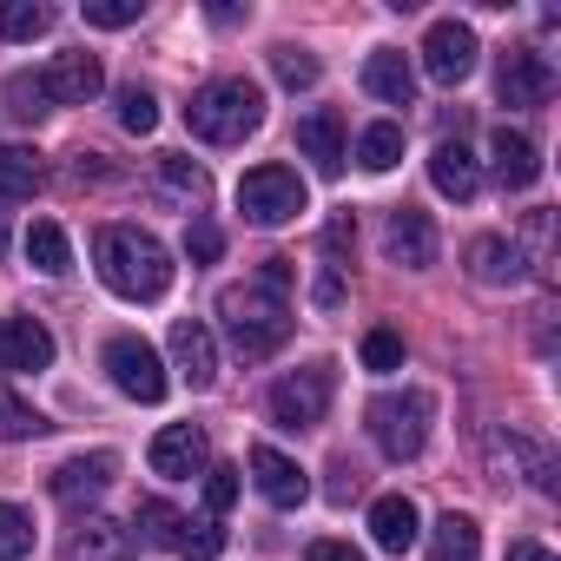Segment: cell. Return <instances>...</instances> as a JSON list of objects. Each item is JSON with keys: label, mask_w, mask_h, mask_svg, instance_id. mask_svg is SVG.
Masks as SVG:
<instances>
[{"label": "cell", "mask_w": 561, "mask_h": 561, "mask_svg": "<svg viewBox=\"0 0 561 561\" xmlns=\"http://www.w3.org/2000/svg\"><path fill=\"white\" fill-rule=\"evenodd\" d=\"M93 264L106 277V291L126 305H159L172 291V251L139 225H106L93 238Z\"/></svg>", "instance_id": "obj_1"}, {"label": "cell", "mask_w": 561, "mask_h": 561, "mask_svg": "<svg viewBox=\"0 0 561 561\" xmlns=\"http://www.w3.org/2000/svg\"><path fill=\"white\" fill-rule=\"evenodd\" d=\"M218 324H225L231 351H238L244 364H257V357H271V351H285V337H291V291L264 285V277L225 285V291H218Z\"/></svg>", "instance_id": "obj_2"}, {"label": "cell", "mask_w": 561, "mask_h": 561, "mask_svg": "<svg viewBox=\"0 0 561 561\" xmlns=\"http://www.w3.org/2000/svg\"><path fill=\"white\" fill-rule=\"evenodd\" d=\"M185 126H192V139H205V146H238V139H251V133L264 126V93H257L251 80H211V87L192 93Z\"/></svg>", "instance_id": "obj_3"}, {"label": "cell", "mask_w": 561, "mask_h": 561, "mask_svg": "<svg viewBox=\"0 0 561 561\" xmlns=\"http://www.w3.org/2000/svg\"><path fill=\"white\" fill-rule=\"evenodd\" d=\"M364 423H370V443L390 462H416L423 443H430V423H436V397L430 390H383L364 410Z\"/></svg>", "instance_id": "obj_4"}, {"label": "cell", "mask_w": 561, "mask_h": 561, "mask_svg": "<svg viewBox=\"0 0 561 561\" xmlns=\"http://www.w3.org/2000/svg\"><path fill=\"white\" fill-rule=\"evenodd\" d=\"M305 205H311V192H305V179H298L291 165H251V172L238 179V211H244L251 225H264V231L291 225Z\"/></svg>", "instance_id": "obj_5"}, {"label": "cell", "mask_w": 561, "mask_h": 561, "mask_svg": "<svg viewBox=\"0 0 561 561\" xmlns=\"http://www.w3.org/2000/svg\"><path fill=\"white\" fill-rule=\"evenodd\" d=\"M331 390H337V377H331V364H305V370H291V377H277L271 383V423L277 430H318L324 423V410H331Z\"/></svg>", "instance_id": "obj_6"}, {"label": "cell", "mask_w": 561, "mask_h": 561, "mask_svg": "<svg viewBox=\"0 0 561 561\" xmlns=\"http://www.w3.org/2000/svg\"><path fill=\"white\" fill-rule=\"evenodd\" d=\"M100 364H106V377H113L119 397H133V403H159V397H165V364H159V351H152L146 337H133V331L106 337Z\"/></svg>", "instance_id": "obj_7"}, {"label": "cell", "mask_w": 561, "mask_h": 561, "mask_svg": "<svg viewBox=\"0 0 561 561\" xmlns=\"http://www.w3.org/2000/svg\"><path fill=\"white\" fill-rule=\"evenodd\" d=\"M476 27L469 21H436L430 34H423V73L436 80V87H462L469 73H476Z\"/></svg>", "instance_id": "obj_8"}, {"label": "cell", "mask_w": 561, "mask_h": 561, "mask_svg": "<svg viewBox=\"0 0 561 561\" xmlns=\"http://www.w3.org/2000/svg\"><path fill=\"white\" fill-rule=\"evenodd\" d=\"M495 100L502 106H548L554 100V67L535 47H502V60H495Z\"/></svg>", "instance_id": "obj_9"}, {"label": "cell", "mask_w": 561, "mask_h": 561, "mask_svg": "<svg viewBox=\"0 0 561 561\" xmlns=\"http://www.w3.org/2000/svg\"><path fill=\"white\" fill-rule=\"evenodd\" d=\"M146 462H152V476H165V482H192V476L211 469V443H205L198 423H165V430L152 436Z\"/></svg>", "instance_id": "obj_10"}, {"label": "cell", "mask_w": 561, "mask_h": 561, "mask_svg": "<svg viewBox=\"0 0 561 561\" xmlns=\"http://www.w3.org/2000/svg\"><path fill=\"white\" fill-rule=\"evenodd\" d=\"M41 87H47V106H87V100H100V87H106V67H100V54H60L47 73H41Z\"/></svg>", "instance_id": "obj_11"}, {"label": "cell", "mask_w": 561, "mask_h": 561, "mask_svg": "<svg viewBox=\"0 0 561 561\" xmlns=\"http://www.w3.org/2000/svg\"><path fill=\"white\" fill-rule=\"evenodd\" d=\"M383 251H390V264H403V271H430V264H436V225H430V211L397 205L390 225H383Z\"/></svg>", "instance_id": "obj_12"}, {"label": "cell", "mask_w": 561, "mask_h": 561, "mask_svg": "<svg viewBox=\"0 0 561 561\" xmlns=\"http://www.w3.org/2000/svg\"><path fill=\"white\" fill-rule=\"evenodd\" d=\"M251 476H257V489H264V502H271V508H298V502L311 495V476H305L285 449H271V443H257V449H251Z\"/></svg>", "instance_id": "obj_13"}, {"label": "cell", "mask_w": 561, "mask_h": 561, "mask_svg": "<svg viewBox=\"0 0 561 561\" xmlns=\"http://www.w3.org/2000/svg\"><path fill=\"white\" fill-rule=\"evenodd\" d=\"M54 364V331L41 318H8L0 324V370L21 377V370H47Z\"/></svg>", "instance_id": "obj_14"}, {"label": "cell", "mask_w": 561, "mask_h": 561, "mask_svg": "<svg viewBox=\"0 0 561 561\" xmlns=\"http://www.w3.org/2000/svg\"><path fill=\"white\" fill-rule=\"evenodd\" d=\"M489 165H495V185H502V192H528V185L541 179V152H535V139L515 133V126H495Z\"/></svg>", "instance_id": "obj_15"}, {"label": "cell", "mask_w": 561, "mask_h": 561, "mask_svg": "<svg viewBox=\"0 0 561 561\" xmlns=\"http://www.w3.org/2000/svg\"><path fill=\"white\" fill-rule=\"evenodd\" d=\"M113 476H119V456H113V449H93V456H73V462H60V469H54V495H60L67 508H80V502L106 495V489H113Z\"/></svg>", "instance_id": "obj_16"}, {"label": "cell", "mask_w": 561, "mask_h": 561, "mask_svg": "<svg viewBox=\"0 0 561 561\" xmlns=\"http://www.w3.org/2000/svg\"><path fill=\"white\" fill-rule=\"evenodd\" d=\"M298 152H305L324 179H337V172H344V113H331V106L305 113V119H298Z\"/></svg>", "instance_id": "obj_17"}, {"label": "cell", "mask_w": 561, "mask_h": 561, "mask_svg": "<svg viewBox=\"0 0 561 561\" xmlns=\"http://www.w3.org/2000/svg\"><path fill=\"white\" fill-rule=\"evenodd\" d=\"M205 192H211V179H205L185 152H165V159L152 165V198H159V205H172V211H198Z\"/></svg>", "instance_id": "obj_18"}, {"label": "cell", "mask_w": 561, "mask_h": 561, "mask_svg": "<svg viewBox=\"0 0 561 561\" xmlns=\"http://www.w3.org/2000/svg\"><path fill=\"white\" fill-rule=\"evenodd\" d=\"M172 364H179V377H185L192 390H211V377H218V344H211V331H205L198 318H179V324H172Z\"/></svg>", "instance_id": "obj_19"}, {"label": "cell", "mask_w": 561, "mask_h": 561, "mask_svg": "<svg viewBox=\"0 0 561 561\" xmlns=\"http://www.w3.org/2000/svg\"><path fill=\"white\" fill-rule=\"evenodd\" d=\"M133 554H139L133 528H119V522H106V515H87V522L73 528V541H67L60 561H133Z\"/></svg>", "instance_id": "obj_20"}, {"label": "cell", "mask_w": 561, "mask_h": 561, "mask_svg": "<svg viewBox=\"0 0 561 561\" xmlns=\"http://www.w3.org/2000/svg\"><path fill=\"white\" fill-rule=\"evenodd\" d=\"M416 535H423V522H416V502L410 495H377L370 502V541L383 554H410Z\"/></svg>", "instance_id": "obj_21"}, {"label": "cell", "mask_w": 561, "mask_h": 561, "mask_svg": "<svg viewBox=\"0 0 561 561\" xmlns=\"http://www.w3.org/2000/svg\"><path fill=\"white\" fill-rule=\"evenodd\" d=\"M364 93L383 100V106H410V100H416V67H410L397 47H377V54L364 60Z\"/></svg>", "instance_id": "obj_22"}, {"label": "cell", "mask_w": 561, "mask_h": 561, "mask_svg": "<svg viewBox=\"0 0 561 561\" xmlns=\"http://www.w3.org/2000/svg\"><path fill=\"white\" fill-rule=\"evenodd\" d=\"M430 185H436L443 198H456V205H469V198H476L482 172H476V159H469V146H462V139H436V152H430Z\"/></svg>", "instance_id": "obj_23"}, {"label": "cell", "mask_w": 561, "mask_h": 561, "mask_svg": "<svg viewBox=\"0 0 561 561\" xmlns=\"http://www.w3.org/2000/svg\"><path fill=\"white\" fill-rule=\"evenodd\" d=\"M469 277L476 285H522L528 277V257H522V244H508V238H476L469 244Z\"/></svg>", "instance_id": "obj_24"}, {"label": "cell", "mask_w": 561, "mask_h": 561, "mask_svg": "<svg viewBox=\"0 0 561 561\" xmlns=\"http://www.w3.org/2000/svg\"><path fill=\"white\" fill-rule=\"evenodd\" d=\"M41 179H47V165H41V152L34 146H0V198L8 205H21V198H34L41 192Z\"/></svg>", "instance_id": "obj_25"}, {"label": "cell", "mask_w": 561, "mask_h": 561, "mask_svg": "<svg viewBox=\"0 0 561 561\" xmlns=\"http://www.w3.org/2000/svg\"><path fill=\"white\" fill-rule=\"evenodd\" d=\"M482 554V528L469 522V515H436V528H430V561H476Z\"/></svg>", "instance_id": "obj_26"}, {"label": "cell", "mask_w": 561, "mask_h": 561, "mask_svg": "<svg viewBox=\"0 0 561 561\" xmlns=\"http://www.w3.org/2000/svg\"><path fill=\"white\" fill-rule=\"evenodd\" d=\"M27 264L47 271V277H67V271H73V244H67V231H60L54 218H34V225H27Z\"/></svg>", "instance_id": "obj_27"}, {"label": "cell", "mask_w": 561, "mask_h": 561, "mask_svg": "<svg viewBox=\"0 0 561 561\" xmlns=\"http://www.w3.org/2000/svg\"><path fill=\"white\" fill-rule=\"evenodd\" d=\"M54 8H41V0H0V41H41L54 34Z\"/></svg>", "instance_id": "obj_28"}, {"label": "cell", "mask_w": 561, "mask_h": 561, "mask_svg": "<svg viewBox=\"0 0 561 561\" xmlns=\"http://www.w3.org/2000/svg\"><path fill=\"white\" fill-rule=\"evenodd\" d=\"M403 159V126H390V119H377L364 139H357V165L364 172H390Z\"/></svg>", "instance_id": "obj_29"}, {"label": "cell", "mask_w": 561, "mask_h": 561, "mask_svg": "<svg viewBox=\"0 0 561 561\" xmlns=\"http://www.w3.org/2000/svg\"><path fill=\"white\" fill-rule=\"evenodd\" d=\"M271 73L285 80L291 93H305V87H318V73H324V67H318V54H311V47H291V41H285V47H271Z\"/></svg>", "instance_id": "obj_30"}, {"label": "cell", "mask_w": 561, "mask_h": 561, "mask_svg": "<svg viewBox=\"0 0 561 561\" xmlns=\"http://www.w3.org/2000/svg\"><path fill=\"white\" fill-rule=\"evenodd\" d=\"M34 554V515L0 502V561H27Z\"/></svg>", "instance_id": "obj_31"}, {"label": "cell", "mask_w": 561, "mask_h": 561, "mask_svg": "<svg viewBox=\"0 0 561 561\" xmlns=\"http://www.w3.org/2000/svg\"><path fill=\"white\" fill-rule=\"evenodd\" d=\"M139 528H146V541H159V548H172V554H179V541H185V515H179L172 502H139Z\"/></svg>", "instance_id": "obj_32"}, {"label": "cell", "mask_w": 561, "mask_h": 561, "mask_svg": "<svg viewBox=\"0 0 561 561\" xmlns=\"http://www.w3.org/2000/svg\"><path fill=\"white\" fill-rule=\"evenodd\" d=\"M0 430H8V436H41L47 430V416L34 403H21V390L8 377H0Z\"/></svg>", "instance_id": "obj_33"}, {"label": "cell", "mask_w": 561, "mask_h": 561, "mask_svg": "<svg viewBox=\"0 0 561 561\" xmlns=\"http://www.w3.org/2000/svg\"><path fill=\"white\" fill-rule=\"evenodd\" d=\"M8 113H14V119H41V113H54L41 73H14V80H8Z\"/></svg>", "instance_id": "obj_34"}, {"label": "cell", "mask_w": 561, "mask_h": 561, "mask_svg": "<svg viewBox=\"0 0 561 561\" xmlns=\"http://www.w3.org/2000/svg\"><path fill=\"white\" fill-rule=\"evenodd\" d=\"M119 126H126V133H139V139H146V133H152V126H159V100H152V93H146V87H119Z\"/></svg>", "instance_id": "obj_35"}, {"label": "cell", "mask_w": 561, "mask_h": 561, "mask_svg": "<svg viewBox=\"0 0 561 561\" xmlns=\"http://www.w3.org/2000/svg\"><path fill=\"white\" fill-rule=\"evenodd\" d=\"M146 0H87V27H133Z\"/></svg>", "instance_id": "obj_36"}, {"label": "cell", "mask_w": 561, "mask_h": 561, "mask_svg": "<svg viewBox=\"0 0 561 561\" xmlns=\"http://www.w3.org/2000/svg\"><path fill=\"white\" fill-rule=\"evenodd\" d=\"M364 370H403V337L397 331H370L364 337Z\"/></svg>", "instance_id": "obj_37"}, {"label": "cell", "mask_w": 561, "mask_h": 561, "mask_svg": "<svg viewBox=\"0 0 561 561\" xmlns=\"http://www.w3.org/2000/svg\"><path fill=\"white\" fill-rule=\"evenodd\" d=\"M357 251V218L344 211V218H331V231H324V264L331 271H344V257Z\"/></svg>", "instance_id": "obj_38"}, {"label": "cell", "mask_w": 561, "mask_h": 561, "mask_svg": "<svg viewBox=\"0 0 561 561\" xmlns=\"http://www.w3.org/2000/svg\"><path fill=\"white\" fill-rule=\"evenodd\" d=\"M231 502H238V469L211 462V469H205V508H211V515H225Z\"/></svg>", "instance_id": "obj_39"}, {"label": "cell", "mask_w": 561, "mask_h": 561, "mask_svg": "<svg viewBox=\"0 0 561 561\" xmlns=\"http://www.w3.org/2000/svg\"><path fill=\"white\" fill-rule=\"evenodd\" d=\"M225 548V528L218 522H185V541H179V554H192V561H211Z\"/></svg>", "instance_id": "obj_40"}, {"label": "cell", "mask_w": 561, "mask_h": 561, "mask_svg": "<svg viewBox=\"0 0 561 561\" xmlns=\"http://www.w3.org/2000/svg\"><path fill=\"white\" fill-rule=\"evenodd\" d=\"M185 251H192L198 264H211V257L225 251V238H218V225H205V218H192V231H185Z\"/></svg>", "instance_id": "obj_41"}, {"label": "cell", "mask_w": 561, "mask_h": 561, "mask_svg": "<svg viewBox=\"0 0 561 561\" xmlns=\"http://www.w3.org/2000/svg\"><path fill=\"white\" fill-rule=\"evenodd\" d=\"M357 495V469H351V456H337L331 462V502H351Z\"/></svg>", "instance_id": "obj_42"}, {"label": "cell", "mask_w": 561, "mask_h": 561, "mask_svg": "<svg viewBox=\"0 0 561 561\" xmlns=\"http://www.w3.org/2000/svg\"><path fill=\"white\" fill-rule=\"evenodd\" d=\"M305 561H364V554H357L351 541H311V548H305Z\"/></svg>", "instance_id": "obj_43"}, {"label": "cell", "mask_w": 561, "mask_h": 561, "mask_svg": "<svg viewBox=\"0 0 561 561\" xmlns=\"http://www.w3.org/2000/svg\"><path fill=\"white\" fill-rule=\"evenodd\" d=\"M508 561H554V554H548L541 541H515V548H508Z\"/></svg>", "instance_id": "obj_44"}]
</instances>
